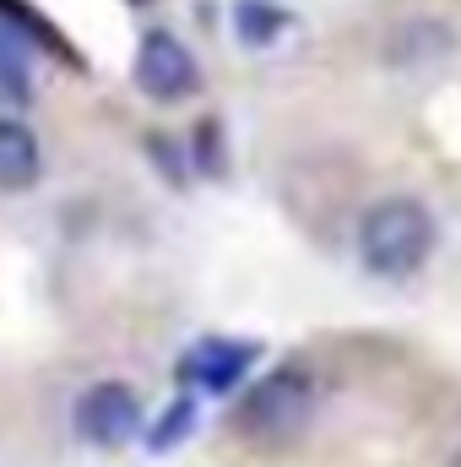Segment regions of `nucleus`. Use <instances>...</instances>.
Returning <instances> with one entry per match:
<instances>
[{"label":"nucleus","instance_id":"1","mask_svg":"<svg viewBox=\"0 0 461 467\" xmlns=\"http://www.w3.org/2000/svg\"><path fill=\"white\" fill-rule=\"evenodd\" d=\"M435 255V213L418 196H385L358 218V261L369 277L402 283Z\"/></svg>","mask_w":461,"mask_h":467},{"label":"nucleus","instance_id":"2","mask_svg":"<svg viewBox=\"0 0 461 467\" xmlns=\"http://www.w3.org/2000/svg\"><path fill=\"white\" fill-rule=\"evenodd\" d=\"M315 419V375L304 364H277L233 408V430L255 446H288Z\"/></svg>","mask_w":461,"mask_h":467},{"label":"nucleus","instance_id":"3","mask_svg":"<svg viewBox=\"0 0 461 467\" xmlns=\"http://www.w3.org/2000/svg\"><path fill=\"white\" fill-rule=\"evenodd\" d=\"M77 435L98 451H119L141 435V397L125 380H98L77 397Z\"/></svg>","mask_w":461,"mask_h":467},{"label":"nucleus","instance_id":"4","mask_svg":"<svg viewBox=\"0 0 461 467\" xmlns=\"http://www.w3.org/2000/svg\"><path fill=\"white\" fill-rule=\"evenodd\" d=\"M130 77H136V88H141L147 99H158V104H179V99H190V93L201 88L196 55H190L174 33H163V27H152V33L141 38Z\"/></svg>","mask_w":461,"mask_h":467},{"label":"nucleus","instance_id":"5","mask_svg":"<svg viewBox=\"0 0 461 467\" xmlns=\"http://www.w3.org/2000/svg\"><path fill=\"white\" fill-rule=\"evenodd\" d=\"M261 358L255 343H239V337H201V343H190L185 358H179V380L190 386V391H233L244 375H250V364Z\"/></svg>","mask_w":461,"mask_h":467},{"label":"nucleus","instance_id":"6","mask_svg":"<svg viewBox=\"0 0 461 467\" xmlns=\"http://www.w3.org/2000/svg\"><path fill=\"white\" fill-rule=\"evenodd\" d=\"M44 174V147L22 119H0V191H27Z\"/></svg>","mask_w":461,"mask_h":467},{"label":"nucleus","instance_id":"7","mask_svg":"<svg viewBox=\"0 0 461 467\" xmlns=\"http://www.w3.org/2000/svg\"><path fill=\"white\" fill-rule=\"evenodd\" d=\"M451 33L440 27V22H407L396 38H391V66H429V60H440V55H451Z\"/></svg>","mask_w":461,"mask_h":467},{"label":"nucleus","instance_id":"8","mask_svg":"<svg viewBox=\"0 0 461 467\" xmlns=\"http://www.w3.org/2000/svg\"><path fill=\"white\" fill-rule=\"evenodd\" d=\"M282 27H288V11H282L277 0H239V5H233V33H239V44H250V49H266Z\"/></svg>","mask_w":461,"mask_h":467},{"label":"nucleus","instance_id":"9","mask_svg":"<svg viewBox=\"0 0 461 467\" xmlns=\"http://www.w3.org/2000/svg\"><path fill=\"white\" fill-rule=\"evenodd\" d=\"M0 93H5L11 104H33V82H27V49H22L11 33H0Z\"/></svg>","mask_w":461,"mask_h":467},{"label":"nucleus","instance_id":"10","mask_svg":"<svg viewBox=\"0 0 461 467\" xmlns=\"http://www.w3.org/2000/svg\"><path fill=\"white\" fill-rule=\"evenodd\" d=\"M190 424H196V397H174V402H169V413L152 424L147 446H152V451H169L174 441H185V435H190Z\"/></svg>","mask_w":461,"mask_h":467},{"label":"nucleus","instance_id":"11","mask_svg":"<svg viewBox=\"0 0 461 467\" xmlns=\"http://www.w3.org/2000/svg\"><path fill=\"white\" fill-rule=\"evenodd\" d=\"M196 163H201L207 174H223V158H218V125H212V119L196 130Z\"/></svg>","mask_w":461,"mask_h":467},{"label":"nucleus","instance_id":"12","mask_svg":"<svg viewBox=\"0 0 461 467\" xmlns=\"http://www.w3.org/2000/svg\"><path fill=\"white\" fill-rule=\"evenodd\" d=\"M446 467H461V446H456V457H451V462H446Z\"/></svg>","mask_w":461,"mask_h":467}]
</instances>
